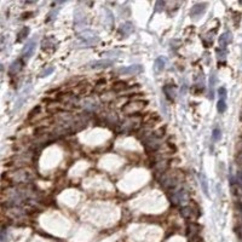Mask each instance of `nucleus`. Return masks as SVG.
<instances>
[{
    "instance_id": "obj_1",
    "label": "nucleus",
    "mask_w": 242,
    "mask_h": 242,
    "mask_svg": "<svg viewBox=\"0 0 242 242\" xmlns=\"http://www.w3.org/2000/svg\"><path fill=\"white\" fill-rule=\"evenodd\" d=\"M113 66V61H109V59H103V61H98V62H92L90 64V67L92 69H100V68H108Z\"/></svg>"
},
{
    "instance_id": "obj_2",
    "label": "nucleus",
    "mask_w": 242,
    "mask_h": 242,
    "mask_svg": "<svg viewBox=\"0 0 242 242\" xmlns=\"http://www.w3.org/2000/svg\"><path fill=\"white\" fill-rule=\"evenodd\" d=\"M35 39H32L30 41H29L28 45H26V47H24V53H23V58H29L33 53H34V50H35Z\"/></svg>"
},
{
    "instance_id": "obj_3",
    "label": "nucleus",
    "mask_w": 242,
    "mask_h": 242,
    "mask_svg": "<svg viewBox=\"0 0 242 242\" xmlns=\"http://www.w3.org/2000/svg\"><path fill=\"white\" fill-rule=\"evenodd\" d=\"M206 6H207V4H201V2L194 5L193 11H191V16H193V17H199V16H201V15L205 12Z\"/></svg>"
},
{
    "instance_id": "obj_4",
    "label": "nucleus",
    "mask_w": 242,
    "mask_h": 242,
    "mask_svg": "<svg viewBox=\"0 0 242 242\" xmlns=\"http://www.w3.org/2000/svg\"><path fill=\"white\" fill-rule=\"evenodd\" d=\"M119 71L121 74H136V73H141L142 71V66H139V64L131 66V67H127V68H121Z\"/></svg>"
},
{
    "instance_id": "obj_5",
    "label": "nucleus",
    "mask_w": 242,
    "mask_h": 242,
    "mask_svg": "<svg viewBox=\"0 0 242 242\" xmlns=\"http://www.w3.org/2000/svg\"><path fill=\"white\" fill-rule=\"evenodd\" d=\"M174 87L176 86H165L163 87V92L166 93V96H167V98L170 100H174L176 98V91H174Z\"/></svg>"
},
{
    "instance_id": "obj_6",
    "label": "nucleus",
    "mask_w": 242,
    "mask_h": 242,
    "mask_svg": "<svg viewBox=\"0 0 242 242\" xmlns=\"http://www.w3.org/2000/svg\"><path fill=\"white\" fill-rule=\"evenodd\" d=\"M200 182H201V186H202V190H203L205 195L208 196V185H207V179H206V176L205 174H201L200 176Z\"/></svg>"
},
{
    "instance_id": "obj_7",
    "label": "nucleus",
    "mask_w": 242,
    "mask_h": 242,
    "mask_svg": "<svg viewBox=\"0 0 242 242\" xmlns=\"http://www.w3.org/2000/svg\"><path fill=\"white\" fill-rule=\"evenodd\" d=\"M165 64H166V59L163 57H159L155 61V68H156L157 71L162 70L165 68Z\"/></svg>"
},
{
    "instance_id": "obj_8",
    "label": "nucleus",
    "mask_w": 242,
    "mask_h": 242,
    "mask_svg": "<svg viewBox=\"0 0 242 242\" xmlns=\"http://www.w3.org/2000/svg\"><path fill=\"white\" fill-rule=\"evenodd\" d=\"M217 110H218V113L223 114V113L227 110V102L224 100H218V103H217Z\"/></svg>"
},
{
    "instance_id": "obj_9",
    "label": "nucleus",
    "mask_w": 242,
    "mask_h": 242,
    "mask_svg": "<svg viewBox=\"0 0 242 242\" xmlns=\"http://www.w3.org/2000/svg\"><path fill=\"white\" fill-rule=\"evenodd\" d=\"M28 32H29V28L24 27V28L18 33V35H17V40H18V41H21V40L26 39V38H27V35H28Z\"/></svg>"
},
{
    "instance_id": "obj_10",
    "label": "nucleus",
    "mask_w": 242,
    "mask_h": 242,
    "mask_svg": "<svg viewBox=\"0 0 242 242\" xmlns=\"http://www.w3.org/2000/svg\"><path fill=\"white\" fill-rule=\"evenodd\" d=\"M19 69H21V62H19V61H16L14 64L11 66V68H10V71H9V73H10L11 75H14V74H16V73L19 70Z\"/></svg>"
},
{
    "instance_id": "obj_11",
    "label": "nucleus",
    "mask_w": 242,
    "mask_h": 242,
    "mask_svg": "<svg viewBox=\"0 0 242 242\" xmlns=\"http://www.w3.org/2000/svg\"><path fill=\"white\" fill-rule=\"evenodd\" d=\"M126 88H127V84L125 81H117L114 84V90H116V91H122Z\"/></svg>"
},
{
    "instance_id": "obj_12",
    "label": "nucleus",
    "mask_w": 242,
    "mask_h": 242,
    "mask_svg": "<svg viewBox=\"0 0 242 242\" xmlns=\"http://www.w3.org/2000/svg\"><path fill=\"white\" fill-rule=\"evenodd\" d=\"M220 129L218 127H215L213 129V132H212V139H213V142H218L219 139H220Z\"/></svg>"
},
{
    "instance_id": "obj_13",
    "label": "nucleus",
    "mask_w": 242,
    "mask_h": 242,
    "mask_svg": "<svg viewBox=\"0 0 242 242\" xmlns=\"http://www.w3.org/2000/svg\"><path fill=\"white\" fill-rule=\"evenodd\" d=\"M218 95H219V100H227V95H228V92H227V88L225 87H220L219 90H218Z\"/></svg>"
},
{
    "instance_id": "obj_14",
    "label": "nucleus",
    "mask_w": 242,
    "mask_h": 242,
    "mask_svg": "<svg viewBox=\"0 0 242 242\" xmlns=\"http://www.w3.org/2000/svg\"><path fill=\"white\" fill-rule=\"evenodd\" d=\"M228 36H229V33H225V34H223V35L220 36V40H219V41H220V45H223V47H225L227 44L229 43V40L227 39Z\"/></svg>"
},
{
    "instance_id": "obj_15",
    "label": "nucleus",
    "mask_w": 242,
    "mask_h": 242,
    "mask_svg": "<svg viewBox=\"0 0 242 242\" xmlns=\"http://www.w3.org/2000/svg\"><path fill=\"white\" fill-rule=\"evenodd\" d=\"M39 112H40V107H39V105H36V107H35V108H34V109H33V110L29 113L28 116H29V117H32V116H34L35 114H38Z\"/></svg>"
},
{
    "instance_id": "obj_16",
    "label": "nucleus",
    "mask_w": 242,
    "mask_h": 242,
    "mask_svg": "<svg viewBox=\"0 0 242 242\" xmlns=\"http://www.w3.org/2000/svg\"><path fill=\"white\" fill-rule=\"evenodd\" d=\"M53 71V68H50V69H46V70L44 71L43 74H41V76H45V75H47V74H51Z\"/></svg>"
},
{
    "instance_id": "obj_17",
    "label": "nucleus",
    "mask_w": 242,
    "mask_h": 242,
    "mask_svg": "<svg viewBox=\"0 0 242 242\" xmlns=\"http://www.w3.org/2000/svg\"><path fill=\"white\" fill-rule=\"evenodd\" d=\"M237 180H239V183H241L242 184V172H239V174H237Z\"/></svg>"
}]
</instances>
